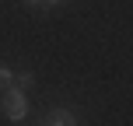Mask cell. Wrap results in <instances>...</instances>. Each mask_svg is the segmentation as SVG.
<instances>
[{"mask_svg":"<svg viewBox=\"0 0 133 126\" xmlns=\"http://www.w3.org/2000/svg\"><path fill=\"white\" fill-rule=\"evenodd\" d=\"M0 109H4L7 123H21V119L28 116V98H25V91L14 88V84H7L4 95H0Z\"/></svg>","mask_w":133,"mask_h":126,"instance_id":"1","label":"cell"},{"mask_svg":"<svg viewBox=\"0 0 133 126\" xmlns=\"http://www.w3.org/2000/svg\"><path fill=\"white\" fill-rule=\"evenodd\" d=\"M42 123H46V126H70V123H77V119H74V112H66V109H49Z\"/></svg>","mask_w":133,"mask_h":126,"instance_id":"2","label":"cell"},{"mask_svg":"<svg viewBox=\"0 0 133 126\" xmlns=\"http://www.w3.org/2000/svg\"><path fill=\"white\" fill-rule=\"evenodd\" d=\"M32 81H35V77H32V74L25 70V74H18V77H14L11 84H14V88H21V91H25V88H32Z\"/></svg>","mask_w":133,"mask_h":126,"instance_id":"3","label":"cell"},{"mask_svg":"<svg viewBox=\"0 0 133 126\" xmlns=\"http://www.w3.org/2000/svg\"><path fill=\"white\" fill-rule=\"evenodd\" d=\"M14 81V74H11V67H0V88H7Z\"/></svg>","mask_w":133,"mask_h":126,"instance_id":"4","label":"cell"},{"mask_svg":"<svg viewBox=\"0 0 133 126\" xmlns=\"http://www.w3.org/2000/svg\"><path fill=\"white\" fill-rule=\"evenodd\" d=\"M42 4H46V7H60L63 0H42Z\"/></svg>","mask_w":133,"mask_h":126,"instance_id":"5","label":"cell"},{"mask_svg":"<svg viewBox=\"0 0 133 126\" xmlns=\"http://www.w3.org/2000/svg\"><path fill=\"white\" fill-rule=\"evenodd\" d=\"M25 4H32V7H46V4H42V0H25Z\"/></svg>","mask_w":133,"mask_h":126,"instance_id":"6","label":"cell"}]
</instances>
